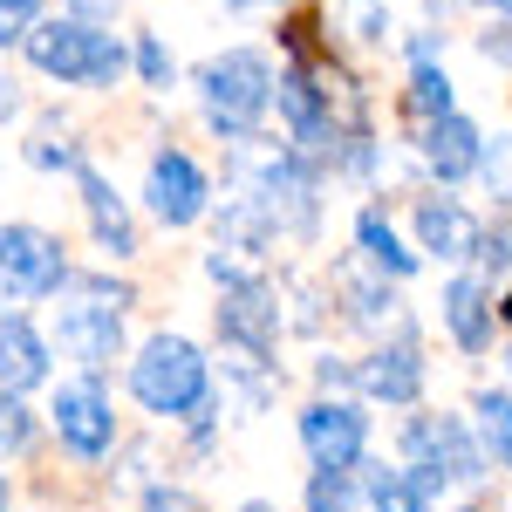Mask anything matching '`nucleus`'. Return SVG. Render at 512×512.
Here are the masks:
<instances>
[{
    "mask_svg": "<svg viewBox=\"0 0 512 512\" xmlns=\"http://www.w3.org/2000/svg\"><path fill=\"white\" fill-rule=\"evenodd\" d=\"M130 396L151 410V417H185L198 424V437L212 431L219 403H212V362L198 355L192 335H151L144 349L130 355Z\"/></svg>",
    "mask_w": 512,
    "mask_h": 512,
    "instance_id": "obj_1",
    "label": "nucleus"
},
{
    "mask_svg": "<svg viewBox=\"0 0 512 512\" xmlns=\"http://www.w3.org/2000/svg\"><path fill=\"white\" fill-rule=\"evenodd\" d=\"M130 287L110 274H69L62 308H55V342L69 362H82L89 376H103L123 349V315H130Z\"/></svg>",
    "mask_w": 512,
    "mask_h": 512,
    "instance_id": "obj_2",
    "label": "nucleus"
},
{
    "mask_svg": "<svg viewBox=\"0 0 512 512\" xmlns=\"http://www.w3.org/2000/svg\"><path fill=\"white\" fill-rule=\"evenodd\" d=\"M274 89H280V76L260 48H226V55H212L198 69V117L212 123V137L239 144L274 110Z\"/></svg>",
    "mask_w": 512,
    "mask_h": 512,
    "instance_id": "obj_3",
    "label": "nucleus"
},
{
    "mask_svg": "<svg viewBox=\"0 0 512 512\" xmlns=\"http://www.w3.org/2000/svg\"><path fill=\"white\" fill-rule=\"evenodd\" d=\"M21 48H28V62H35L48 82H69V89H117L123 69L137 62L117 35H103V21H82V14L41 21Z\"/></svg>",
    "mask_w": 512,
    "mask_h": 512,
    "instance_id": "obj_4",
    "label": "nucleus"
},
{
    "mask_svg": "<svg viewBox=\"0 0 512 512\" xmlns=\"http://www.w3.org/2000/svg\"><path fill=\"white\" fill-rule=\"evenodd\" d=\"M396 451H403L410 478H417L431 499L444 492V485H478L485 465H492L485 437H478L465 417H410L403 437H396Z\"/></svg>",
    "mask_w": 512,
    "mask_h": 512,
    "instance_id": "obj_5",
    "label": "nucleus"
},
{
    "mask_svg": "<svg viewBox=\"0 0 512 512\" xmlns=\"http://www.w3.org/2000/svg\"><path fill=\"white\" fill-rule=\"evenodd\" d=\"M212 328H219V342H226V355H233V376L239 383H260L267 376V362H274L280 349V294L267 287V280H239V287H226L219 294V308H212Z\"/></svg>",
    "mask_w": 512,
    "mask_h": 512,
    "instance_id": "obj_6",
    "label": "nucleus"
},
{
    "mask_svg": "<svg viewBox=\"0 0 512 512\" xmlns=\"http://www.w3.org/2000/svg\"><path fill=\"white\" fill-rule=\"evenodd\" d=\"M62 287H69L62 239L28 226V219L0 226V294H14V301H55Z\"/></svg>",
    "mask_w": 512,
    "mask_h": 512,
    "instance_id": "obj_7",
    "label": "nucleus"
},
{
    "mask_svg": "<svg viewBox=\"0 0 512 512\" xmlns=\"http://www.w3.org/2000/svg\"><path fill=\"white\" fill-rule=\"evenodd\" d=\"M294 431H301V451H308L315 472H349L369 458V417H362L355 396H315Z\"/></svg>",
    "mask_w": 512,
    "mask_h": 512,
    "instance_id": "obj_8",
    "label": "nucleus"
},
{
    "mask_svg": "<svg viewBox=\"0 0 512 512\" xmlns=\"http://www.w3.org/2000/svg\"><path fill=\"white\" fill-rule=\"evenodd\" d=\"M48 417H55V437H62V451L82 458V465H96L110 444H117V410H110V396L96 376H82V383H62L55 403H48Z\"/></svg>",
    "mask_w": 512,
    "mask_h": 512,
    "instance_id": "obj_9",
    "label": "nucleus"
},
{
    "mask_svg": "<svg viewBox=\"0 0 512 512\" xmlns=\"http://www.w3.org/2000/svg\"><path fill=\"white\" fill-rule=\"evenodd\" d=\"M144 205H151V219L171 226V233L198 226V219L212 212V185H205L198 158H185V151L164 144L158 158H151V171H144Z\"/></svg>",
    "mask_w": 512,
    "mask_h": 512,
    "instance_id": "obj_10",
    "label": "nucleus"
},
{
    "mask_svg": "<svg viewBox=\"0 0 512 512\" xmlns=\"http://www.w3.org/2000/svg\"><path fill=\"white\" fill-rule=\"evenodd\" d=\"M424 349H417V335L410 328H396V342L383 349H369L355 362V396H369V403H396V410H410L417 396H424Z\"/></svg>",
    "mask_w": 512,
    "mask_h": 512,
    "instance_id": "obj_11",
    "label": "nucleus"
},
{
    "mask_svg": "<svg viewBox=\"0 0 512 512\" xmlns=\"http://www.w3.org/2000/svg\"><path fill=\"white\" fill-rule=\"evenodd\" d=\"M410 226H417V253H431L444 267H465V260H478V246H485V226L465 212V198H444V192L417 198Z\"/></svg>",
    "mask_w": 512,
    "mask_h": 512,
    "instance_id": "obj_12",
    "label": "nucleus"
},
{
    "mask_svg": "<svg viewBox=\"0 0 512 512\" xmlns=\"http://www.w3.org/2000/svg\"><path fill=\"white\" fill-rule=\"evenodd\" d=\"M437 315L451 328V342L465 355H485L492 335H499V301H492V280L485 274H451L444 294H437Z\"/></svg>",
    "mask_w": 512,
    "mask_h": 512,
    "instance_id": "obj_13",
    "label": "nucleus"
},
{
    "mask_svg": "<svg viewBox=\"0 0 512 512\" xmlns=\"http://www.w3.org/2000/svg\"><path fill=\"white\" fill-rule=\"evenodd\" d=\"M76 192H82V219H89L96 246H103L110 260H137V226H130V205H123L117 185H110V178H103L89 158H82V171H76Z\"/></svg>",
    "mask_w": 512,
    "mask_h": 512,
    "instance_id": "obj_14",
    "label": "nucleus"
},
{
    "mask_svg": "<svg viewBox=\"0 0 512 512\" xmlns=\"http://www.w3.org/2000/svg\"><path fill=\"white\" fill-rule=\"evenodd\" d=\"M417 158H424V171L431 178H444V185H458V178H472L478 164H485V137H478L472 117H437L424 123V144H417Z\"/></svg>",
    "mask_w": 512,
    "mask_h": 512,
    "instance_id": "obj_15",
    "label": "nucleus"
},
{
    "mask_svg": "<svg viewBox=\"0 0 512 512\" xmlns=\"http://www.w3.org/2000/svg\"><path fill=\"white\" fill-rule=\"evenodd\" d=\"M48 342H41V328L28 315H0V390L28 396L48 383Z\"/></svg>",
    "mask_w": 512,
    "mask_h": 512,
    "instance_id": "obj_16",
    "label": "nucleus"
},
{
    "mask_svg": "<svg viewBox=\"0 0 512 512\" xmlns=\"http://www.w3.org/2000/svg\"><path fill=\"white\" fill-rule=\"evenodd\" d=\"M355 253H362L376 274H390V280H410L417 267H424V253H410V239L396 233L376 205H369V212H355Z\"/></svg>",
    "mask_w": 512,
    "mask_h": 512,
    "instance_id": "obj_17",
    "label": "nucleus"
},
{
    "mask_svg": "<svg viewBox=\"0 0 512 512\" xmlns=\"http://www.w3.org/2000/svg\"><path fill=\"white\" fill-rule=\"evenodd\" d=\"M308 512H376L369 472L362 465H349V472H315L308 478Z\"/></svg>",
    "mask_w": 512,
    "mask_h": 512,
    "instance_id": "obj_18",
    "label": "nucleus"
},
{
    "mask_svg": "<svg viewBox=\"0 0 512 512\" xmlns=\"http://www.w3.org/2000/svg\"><path fill=\"white\" fill-rule=\"evenodd\" d=\"M362 472H369V499H376V512H424L431 506V492L410 478V465H369V458H362Z\"/></svg>",
    "mask_w": 512,
    "mask_h": 512,
    "instance_id": "obj_19",
    "label": "nucleus"
},
{
    "mask_svg": "<svg viewBox=\"0 0 512 512\" xmlns=\"http://www.w3.org/2000/svg\"><path fill=\"white\" fill-rule=\"evenodd\" d=\"M410 117L417 123H437L458 110V96H451V76H444V62H410Z\"/></svg>",
    "mask_w": 512,
    "mask_h": 512,
    "instance_id": "obj_20",
    "label": "nucleus"
},
{
    "mask_svg": "<svg viewBox=\"0 0 512 512\" xmlns=\"http://www.w3.org/2000/svg\"><path fill=\"white\" fill-rule=\"evenodd\" d=\"M342 294H349V321H362V328H390L396 321V294H390V274L362 280L342 267Z\"/></svg>",
    "mask_w": 512,
    "mask_h": 512,
    "instance_id": "obj_21",
    "label": "nucleus"
},
{
    "mask_svg": "<svg viewBox=\"0 0 512 512\" xmlns=\"http://www.w3.org/2000/svg\"><path fill=\"white\" fill-rule=\"evenodd\" d=\"M472 417H478L485 451H492V458L512 472V396H506V390H478V396H472Z\"/></svg>",
    "mask_w": 512,
    "mask_h": 512,
    "instance_id": "obj_22",
    "label": "nucleus"
},
{
    "mask_svg": "<svg viewBox=\"0 0 512 512\" xmlns=\"http://www.w3.org/2000/svg\"><path fill=\"white\" fill-rule=\"evenodd\" d=\"M21 451H35V417L14 390H0V458H21Z\"/></svg>",
    "mask_w": 512,
    "mask_h": 512,
    "instance_id": "obj_23",
    "label": "nucleus"
},
{
    "mask_svg": "<svg viewBox=\"0 0 512 512\" xmlns=\"http://www.w3.org/2000/svg\"><path fill=\"white\" fill-rule=\"evenodd\" d=\"M335 14L355 28V41H390V7L383 0H335Z\"/></svg>",
    "mask_w": 512,
    "mask_h": 512,
    "instance_id": "obj_24",
    "label": "nucleus"
},
{
    "mask_svg": "<svg viewBox=\"0 0 512 512\" xmlns=\"http://www.w3.org/2000/svg\"><path fill=\"white\" fill-rule=\"evenodd\" d=\"M28 164H35V171H69V178H76L82 144H69V137H35V144H28Z\"/></svg>",
    "mask_w": 512,
    "mask_h": 512,
    "instance_id": "obj_25",
    "label": "nucleus"
},
{
    "mask_svg": "<svg viewBox=\"0 0 512 512\" xmlns=\"http://www.w3.org/2000/svg\"><path fill=\"white\" fill-rule=\"evenodd\" d=\"M41 0H0V48H21V41L35 35L41 21Z\"/></svg>",
    "mask_w": 512,
    "mask_h": 512,
    "instance_id": "obj_26",
    "label": "nucleus"
},
{
    "mask_svg": "<svg viewBox=\"0 0 512 512\" xmlns=\"http://www.w3.org/2000/svg\"><path fill=\"white\" fill-rule=\"evenodd\" d=\"M137 76H144V89H171V55H164V41L158 35H137Z\"/></svg>",
    "mask_w": 512,
    "mask_h": 512,
    "instance_id": "obj_27",
    "label": "nucleus"
},
{
    "mask_svg": "<svg viewBox=\"0 0 512 512\" xmlns=\"http://www.w3.org/2000/svg\"><path fill=\"white\" fill-rule=\"evenodd\" d=\"M485 178H492V192H499V205H512V137H499V144H485V164H478Z\"/></svg>",
    "mask_w": 512,
    "mask_h": 512,
    "instance_id": "obj_28",
    "label": "nucleus"
},
{
    "mask_svg": "<svg viewBox=\"0 0 512 512\" xmlns=\"http://www.w3.org/2000/svg\"><path fill=\"white\" fill-rule=\"evenodd\" d=\"M478 55H485V62H499V69H512V14H499V21L478 35Z\"/></svg>",
    "mask_w": 512,
    "mask_h": 512,
    "instance_id": "obj_29",
    "label": "nucleus"
},
{
    "mask_svg": "<svg viewBox=\"0 0 512 512\" xmlns=\"http://www.w3.org/2000/svg\"><path fill=\"white\" fill-rule=\"evenodd\" d=\"M137 512H198V499L185 492V485H151V492H144V506H137Z\"/></svg>",
    "mask_w": 512,
    "mask_h": 512,
    "instance_id": "obj_30",
    "label": "nucleus"
},
{
    "mask_svg": "<svg viewBox=\"0 0 512 512\" xmlns=\"http://www.w3.org/2000/svg\"><path fill=\"white\" fill-rule=\"evenodd\" d=\"M315 383H321V396L355 390V362H342V355H321V362H315Z\"/></svg>",
    "mask_w": 512,
    "mask_h": 512,
    "instance_id": "obj_31",
    "label": "nucleus"
},
{
    "mask_svg": "<svg viewBox=\"0 0 512 512\" xmlns=\"http://www.w3.org/2000/svg\"><path fill=\"white\" fill-rule=\"evenodd\" d=\"M403 48H410V62H437V48H444V35H437V28H417V35L403 41Z\"/></svg>",
    "mask_w": 512,
    "mask_h": 512,
    "instance_id": "obj_32",
    "label": "nucleus"
},
{
    "mask_svg": "<svg viewBox=\"0 0 512 512\" xmlns=\"http://www.w3.org/2000/svg\"><path fill=\"white\" fill-rule=\"evenodd\" d=\"M69 14H82V21H103V14H117V0H62Z\"/></svg>",
    "mask_w": 512,
    "mask_h": 512,
    "instance_id": "obj_33",
    "label": "nucleus"
},
{
    "mask_svg": "<svg viewBox=\"0 0 512 512\" xmlns=\"http://www.w3.org/2000/svg\"><path fill=\"white\" fill-rule=\"evenodd\" d=\"M14 110H21V96H14V82L0 76V117H14Z\"/></svg>",
    "mask_w": 512,
    "mask_h": 512,
    "instance_id": "obj_34",
    "label": "nucleus"
},
{
    "mask_svg": "<svg viewBox=\"0 0 512 512\" xmlns=\"http://www.w3.org/2000/svg\"><path fill=\"white\" fill-rule=\"evenodd\" d=\"M0 512H14V485H7V472H0Z\"/></svg>",
    "mask_w": 512,
    "mask_h": 512,
    "instance_id": "obj_35",
    "label": "nucleus"
},
{
    "mask_svg": "<svg viewBox=\"0 0 512 512\" xmlns=\"http://www.w3.org/2000/svg\"><path fill=\"white\" fill-rule=\"evenodd\" d=\"M424 7H431V14H451V7H465V0H424Z\"/></svg>",
    "mask_w": 512,
    "mask_h": 512,
    "instance_id": "obj_36",
    "label": "nucleus"
},
{
    "mask_svg": "<svg viewBox=\"0 0 512 512\" xmlns=\"http://www.w3.org/2000/svg\"><path fill=\"white\" fill-rule=\"evenodd\" d=\"M239 512H280V506H267V499H246V506H239Z\"/></svg>",
    "mask_w": 512,
    "mask_h": 512,
    "instance_id": "obj_37",
    "label": "nucleus"
},
{
    "mask_svg": "<svg viewBox=\"0 0 512 512\" xmlns=\"http://www.w3.org/2000/svg\"><path fill=\"white\" fill-rule=\"evenodd\" d=\"M485 7H499V14H512V0H485Z\"/></svg>",
    "mask_w": 512,
    "mask_h": 512,
    "instance_id": "obj_38",
    "label": "nucleus"
},
{
    "mask_svg": "<svg viewBox=\"0 0 512 512\" xmlns=\"http://www.w3.org/2000/svg\"><path fill=\"white\" fill-rule=\"evenodd\" d=\"M506 376H512V342H506Z\"/></svg>",
    "mask_w": 512,
    "mask_h": 512,
    "instance_id": "obj_39",
    "label": "nucleus"
},
{
    "mask_svg": "<svg viewBox=\"0 0 512 512\" xmlns=\"http://www.w3.org/2000/svg\"><path fill=\"white\" fill-rule=\"evenodd\" d=\"M465 512H478V506H465Z\"/></svg>",
    "mask_w": 512,
    "mask_h": 512,
    "instance_id": "obj_40",
    "label": "nucleus"
}]
</instances>
